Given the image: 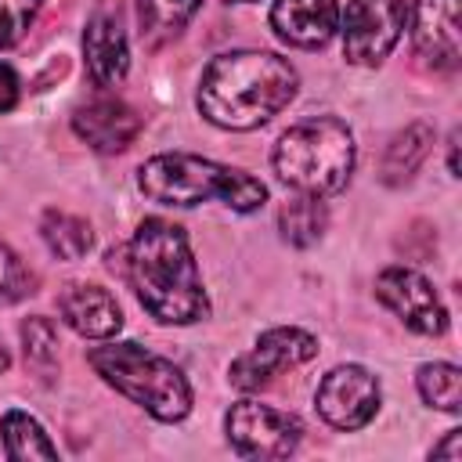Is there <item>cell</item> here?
I'll return each instance as SVG.
<instances>
[{
	"label": "cell",
	"mask_w": 462,
	"mask_h": 462,
	"mask_svg": "<svg viewBox=\"0 0 462 462\" xmlns=\"http://www.w3.org/2000/svg\"><path fill=\"white\" fill-rule=\"evenodd\" d=\"M126 282L141 307L162 325H195L209 314V300L191 256L188 235L166 217H144L126 242Z\"/></svg>",
	"instance_id": "cell-1"
},
{
	"label": "cell",
	"mask_w": 462,
	"mask_h": 462,
	"mask_svg": "<svg viewBox=\"0 0 462 462\" xmlns=\"http://www.w3.org/2000/svg\"><path fill=\"white\" fill-rule=\"evenodd\" d=\"M296 87L300 76L285 58L271 51H227L202 69L195 105L220 130H256L296 97Z\"/></svg>",
	"instance_id": "cell-2"
},
{
	"label": "cell",
	"mask_w": 462,
	"mask_h": 462,
	"mask_svg": "<svg viewBox=\"0 0 462 462\" xmlns=\"http://www.w3.org/2000/svg\"><path fill=\"white\" fill-rule=\"evenodd\" d=\"M141 191L159 206H199V202H224L238 213H253L267 202V188L249 177L245 170L188 155V152H162L152 155L137 173Z\"/></svg>",
	"instance_id": "cell-3"
},
{
	"label": "cell",
	"mask_w": 462,
	"mask_h": 462,
	"mask_svg": "<svg viewBox=\"0 0 462 462\" xmlns=\"http://www.w3.org/2000/svg\"><path fill=\"white\" fill-rule=\"evenodd\" d=\"M274 173L300 195H336L354 173V134L336 116H310L289 126L274 152Z\"/></svg>",
	"instance_id": "cell-4"
},
{
	"label": "cell",
	"mask_w": 462,
	"mask_h": 462,
	"mask_svg": "<svg viewBox=\"0 0 462 462\" xmlns=\"http://www.w3.org/2000/svg\"><path fill=\"white\" fill-rule=\"evenodd\" d=\"M87 361L112 390L141 404L159 422H180L191 411V386L184 372L173 361L144 350L141 343L112 339L105 346H94Z\"/></svg>",
	"instance_id": "cell-5"
},
{
	"label": "cell",
	"mask_w": 462,
	"mask_h": 462,
	"mask_svg": "<svg viewBox=\"0 0 462 462\" xmlns=\"http://www.w3.org/2000/svg\"><path fill=\"white\" fill-rule=\"evenodd\" d=\"M310 357H318V339L307 332V328H296V325H274L267 332L256 336L253 350L238 354L227 368V379L231 386L245 390V393H256L263 390L278 372L285 368H296V365H307Z\"/></svg>",
	"instance_id": "cell-6"
},
{
	"label": "cell",
	"mask_w": 462,
	"mask_h": 462,
	"mask_svg": "<svg viewBox=\"0 0 462 462\" xmlns=\"http://www.w3.org/2000/svg\"><path fill=\"white\" fill-rule=\"evenodd\" d=\"M408 11L401 0H350L339 14L343 58L350 65H379L401 40Z\"/></svg>",
	"instance_id": "cell-7"
},
{
	"label": "cell",
	"mask_w": 462,
	"mask_h": 462,
	"mask_svg": "<svg viewBox=\"0 0 462 462\" xmlns=\"http://www.w3.org/2000/svg\"><path fill=\"white\" fill-rule=\"evenodd\" d=\"M224 430H227V444L242 458H285L300 448V437H303V426L296 415L260 401L231 404Z\"/></svg>",
	"instance_id": "cell-8"
},
{
	"label": "cell",
	"mask_w": 462,
	"mask_h": 462,
	"mask_svg": "<svg viewBox=\"0 0 462 462\" xmlns=\"http://www.w3.org/2000/svg\"><path fill=\"white\" fill-rule=\"evenodd\" d=\"M314 408L336 430H361L379 411V379L365 365H339L318 383Z\"/></svg>",
	"instance_id": "cell-9"
},
{
	"label": "cell",
	"mask_w": 462,
	"mask_h": 462,
	"mask_svg": "<svg viewBox=\"0 0 462 462\" xmlns=\"http://www.w3.org/2000/svg\"><path fill=\"white\" fill-rule=\"evenodd\" d=\"M375 296L411 332H419V336H440V332H448V310H444L437 289L430 285V278H422L419 271L397 267V263L386 267V271H379Z\"/></svg>",
	"instance_id": "cell-10"
},
{
	"label": "cell",
	"mask_w": 462,
	"mask_h": 462,
	"mask_svg": "<svg viewBox=\"0 0 462 462\" xmlns=\"http://www.w3.org/2000/svg\"><path fill=\"white\" fill-rule=\"evenodd\" d=\"M411 43H415V54L430 69L455 72L462 65L458 0H415V7H411Z\"/></svg>",
	"instance_id": "cell-11"
},
{
	"label": "cell",
	"mask_w": 462,
	"mask_h": 462,
	"mask_svg": "<svg viewBox=\"0 0 462 462\" xmlns=\"http://www.w3.org/2000/svg\"><path fill=\"white\" fill-rule=\"evenodd\" d=\"M72 130L94 152L112 155V152H123L134 144V137L141 134V116L123 97L101 94V97H90L87 105H79L72 112Z\"/></svg>",
	"instance_id": "cell-12"
},
{
	"label": "cell",
	"mask_w": 462,
	"mask_h": 462,
	"mask_svg": "<svg viewBox=\"0 0 462 462\" xmlns=\"http://www.w3.org/2000/svg\"><path fill=\"white\" fill-rule=\"evenodd\" d=\"M271 29L289 47H325L339 29V4L336 0H274Z\"/></svg>",
	"instance_id": "cell-13"
},
{
	"label": "cell",
	"mask_w": 462,
	"mask_h": 462,
	"mask_svg": "<svg viewBox=\"0 0 462 462\" xmlns=\"http://www.w3.org/2000/svg\"><path fill=\"white\" fill-rule=\"evenodd\" d=\"M58 310L72 332L83 339H112L123 328V310L116 296L94 282H72L58 296Z\"/></svg>",
	"instance_id": "cell-14"
},
{
	"label": "cell",
	"mask_w": 462,
	"mask_h": 462,
	"mask_svg": "<svg viewBox=\"0 0 462 462\" xmlns=\"http://www.w3.org/2000/svg\"><path fill=\"white\" fill-rule=\"evenodd\" d=\"M83 61L90 79L108 90L116 87L126 69H130V47H126V32L119 25L116 14H94L83 29Z\"/></svg>",
	"instance_id": "cell-15"
},
{
	"label": "cell",
	"mask_w": 462,
	"mask_h": 462,
	"mask_svg": "<svg viewBox=\"0 0 462 462\" xmlns=\"http://www.w3.org/2000/svg\"><path fill=\"white\" fill-rule=\"evenodd\" d=\"M430 144H433V130H430L426 123L404 126V130L390 141V148H386V155H383V180H386V184H404V180H411L415 170L426 162Z\"/></svg>",
	"instance_id": "cell-16"
},
{
	"label": "cell",
	"mask_w": 462,
	"mask_h": 462,
	"mask_svg": "<svg viewBox=\"0 0 462 462\" xmlns=\"http://www.w3.org/2000/svg\"><path fill=\"white\" fill-rule=\"evenodd\" d=\"M0 437H4V451L11 462H25V458H58V448L51 444V437L43 433V426L29 415L11 408L0 422Z\"/></svg>",
	"instance_id": "cell-17"
},
{
	"label": "cell",
	"mask_w": 462,
	"mask_h": 462,
	"mask_svg": "<svg viewBox=\"0 0 462 462\" xmlns=\"http://www.w3.org/2000/svg\"><path fill=\"white\" fill-rule=\"evenodd\" d=\"M40 235L47 242V249L61 260H79L90 253L94 245V235H90V224L76 213H65V209H47L43 220H40Z\"/></svg>",
	"instance_id": "cell-18"
},
{
	"label": "cell",
	"mask_w": 462,
	"mask_h": 462,
	"mask_svg": "<svg viewBox=\"0 0 462 462\" xmlns=\"http://www.w3.org/2000/svg\"><path fill=\"white\" fill-rule=\"evenodd\" d=\"M325 224H328V213H325V202L318 195H296L292 202L282 206L278 213V227H282V238L289 245H314L321 235H325Z\"/></svg>",
	"instance_id": "cell-19"
},
{
	"label": "cell",
	"mask_w": 462,
	"mask_h": 462,
	"mask_svg": "<svg viewBox=\"0 0 462 462\" xmlns=\"http://www.w3.org/2000/svg\"><path fill=\"white\" fill-rule=\"evenodd\" d=\"M415 386H419V393L430 408H440L448 415L462 411V372L455 365H448V361L422 365L419 375H415Z\"/></svg>",
	"instance_id": "cell-20"
},
{
	"label": "cell",
	"mask_w": 462,
	"mask_h": 462,
	"mask_svg": "<svg viewBox=\"0 0 462 462\" xmlns=\"http://www.w3.org/2000/svg\"><path fill=\"white\" fill-rule=\"evenodd\" d=\"M199 7L202 0H141V29L155 43L170 40L195 18Z\"/></svg>",
	"instance_id": "cell-21"
},
{
	"label": "cell",
	"mask_w": 462,
	"mask_h": 462,
	"mask_svg": "<svg viewBox=\"0 0 462 462\" xmlns=\"http://www.w3.org/2000/svg\"><path fill=\"white\" fill-rule=\"evenodd\" d=\"M32 292H36V274L25 267V260L7 242H0V307L18 303Z\"/></svg>",
	"instance_id": "cell-22"
},
{
	"label": "cell",
	"mask_w": 462,
	"mask_h": 462,
	"mask_svg": "<svg viewBox=\"0 0 462 462\" xmlns=\"http://www.w3.org/2000/svg\"><path fill=\"white\" fill-rule=\"evenodd\" d=\"M22 343H25V357L36 368H51L58 361V328L51 318H29L22 325Z\"/></svg>",
	"instance_id": "cell-23"
},
{
	"label": "cell",
	"mask_w": 462,
	"mask_h": 462,
	"mask_svg": "<svg viewBox=\"0 0 462 462\" xmlns=\"http://www.w3.org/2000/svg\"><path fill=\"white\" fill-rule=\"evenodd\" d=\"M40 4L43 0H0V51L14 47L29 32Z\"/></svg>",
	"instance_id": "cell-24"
},
{
	"label": "cell",
	"mask_w": 462,
	"mask_h": 462,
	"mask_svg": "<svg viewBox=\"0 0 462 462\" xmlns=\"http://www.w3.org/2000/svg\"><path fill=\"white\" fill-rule=\"evenodd\" d=\"M18 94H22V83H18V72L0 61V112H11L18 105Z\"/></svg>",
	"instance_id": "cell-25"
},
{
	"label": "cell",
	"mask_w": 462,
	"mask_h": 462,
	"mask_svg": "<svg viewBox=\"0 0 462 462\" xmlns=\"http://www.w3.org/2000/svg\"><path fill=\"white\" fill-rule=\"evenodd\" d=\"M430 458H451V462H458V458H462V433L451 430V433L430 451Z\"/></svg>",
	"instance_id": "cell-26"
},
{
	"label": "cell",
	"mask_w": 462,
	"mask_h": 462,
	"mask_svg": "<svg viewBox=\"0 0 462 462\" xmlns=\"http://www.w3.org/2000/svg\"><path fill=\"white\" fill-rule=\"evenodd\" d=\"M7 368H11V354H7V346L0 339V372H7Z\"/></svg>",
	"instance_id": "cell-27"
},
{
	"label": "cell",
	"mask_w": 462,
	"mask_h": 462,
	"mask_svg": "<svg viewBox=\"0 0 462 462\" xmlns=\"http://www.w3.org/2000/svg\"><path fill=\"white\" fill-rule=\"evenodd\" d=\"M238 4H249V0H238Z\"/></svg>",
	"instance_id": "cell-28"
}]
</instances>
